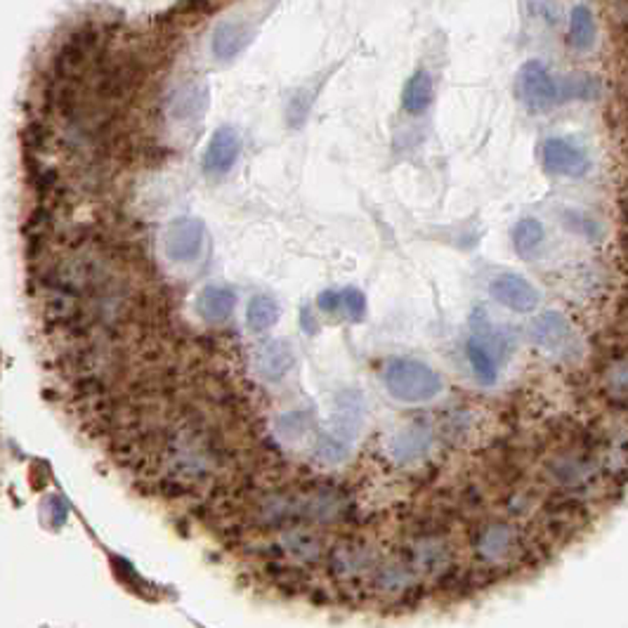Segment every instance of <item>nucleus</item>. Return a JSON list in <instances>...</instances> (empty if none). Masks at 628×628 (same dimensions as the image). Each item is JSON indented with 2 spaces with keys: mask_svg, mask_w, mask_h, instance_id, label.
Returning <instances> with one entry per match:
<instances>
[{
  "mask_svg": "<svg viewBox=\"0 0 628 628\" xmlns=\"http://www.w3.org/2000/svg\"><path fill=\"white\" fill-rule=\"evenodd\" d=\"M236 307V293L227 286H218V283H211V286H204L198 291L197 296V312L198 317L205 319V322H225L229 314Z\"/></svg>",
  "mask_w": 628,
  "mask_h": 628,
  "instance_id": "7",
  "label": "nucleus"
},
{
  "mask_svg": "<svg viewBox=\"0 0 628 628\" xmlns=\"http://www.w3.org/2000/svg\"><path fill=\"white\" fill-rule=\"evenodd\" d=\"M205 225L198 218H177L166 232V253L173 262H194L204 251Z\"/></svg>",
  "mask_w": 628,
  "mask_h": 628,
  "instance_id": "3",
  "label": "nucleus"
},
{
  "mask_svg": "<svg viewBox=\"0 0 628 628\" xmlns=\"http://www.w3.org/2000/svg\"><path fill=\"white\" fill-rule=\"evenodd\" d=\"M279 314H282V310H279V303L275 298L258 293V296L251 298V303L246 307V324L251 331L262 333L279 322Z\"/></svg>",
  "mask_w": 628,
  "mask_h": 628,
  "instance_id": "11",
  "label": "nucleus"
},
{
  "mask_svg": "<svg viewBox=\"0 0 628 628\" xmlns=\"http://www.w3.org/2000/svg\"><path fill=\"white\" fill-rule=\"evenodd\" d=\"M383 383L395 399L404 404L430 402L442 392V378L428 364L416 360H392L383 371Z\"/></svg>",
  "mask_w": 628,
  "mask_h": 628,
  "instance_id": "1",
  "label": "nucleus"
},
{
  "mask_svg": "<svg viewBox=\"0 0 628 628\" xmlns=\"http://www.w3.org/2000/svg\"><path fill=\"white\" fill-rule=\"evenodd\" d=\"M517 95L530 109L541 112L558 99L560 90L555 78L551 76V71L537 59H531V62L523 64V69L517 71Z\"/></svg>",
  "mask_w": 628,
  "mask_h": 628,
  "instance_id": "2",
  "label": "nucleus"
},
{
  "mask_svg": "<svg viewBox=\"0 0 628 628\" xmlns=\"http://www.w3.org/2000/svg\"><path fill=\"white\" fill-rule=\"evenodd\" d=\"M343 312L350 322H361L367 317V298L360 289H354V286L343 289Z\"/></svg>",
  "mask_w": 628,
  "mask_h": 628,
  "instance_id": "14",
  "label": "nucleus"
},
{
  "mask_svg": "<svg viewBox=\"0 0 628 628\" xmlns=\"http://www.w3.org/2000/svg\"><path fill=\"white\" fill-rule=\"evenodd\" d=\"M253 41V28H248L241 21H222L213 31V55L220 62H232L251 45Z\"/></svg>",
  "mask_w": 628,
  "mask_h": 628,
  "instance_id": "5",
  "label": "nucleus"
},
{
  "mask_svg": "<svg viewBox=\"0 0 628 628\" xmlns=\"http://www.w3.org/2000/svg\"><path fill=\"white\" fill-rule=\"evenodd\" d=\"M492 293L499 303H503L510 310L527 312L537 305V293L523 276L517 275H501L492 283Z\"/></svg>",
  "mask_w": 628,
  "mask_h": 628,
  "instance_id": "6",
  "label": "nucleus"
},
{
  "mask_svg": "<svg viewBox=\"0 0 628 628\" xmlns=\"http://www.w3.org/2000/svg\"><path fill=\"white\" fill-rule=\"evenodd\" d=\"M541 239H544V234H541V227H539L537 220H524V222H520V225H517L516 246L520 248L523 253H527V251H534Z\"/></svg>",
  "mask_w": 628,
  "mask_h": 628,
  "instance_id": "15",
  "label": "nucleus"
},
{
  "mask_svg": "<svg viewBox=\"0 0 628 628\" xmlns=\"http://www.w3.org/2000/svg\"><path fill=\"white\" fill-rule=\"evenodd\" d=\"M595 41L593 14L586 5H577L570 14V45L574 50H588Z\"/></svg>",
  "mask_w": 628,
  "mask_h": 628,
  "instance_id": "12",
  "label": "nucleus"
},
{
  "mask_svg": "<svg viewBox=\"0 0 628 628\" xmlns=\"http://www.w3.org/2000/svg\"><path fill=\"white\" fill-rule=\"evenodd\" d=\"M468 360L473 364L475 376H477L485 385H492V383L496 381L494 360H492V354H489L485 347L477 345V343H470V345H468Z\"/></svg>",
  "mask_w": 628,
  "mask_h": 628,
  "instance_id": "13",
  "label": "nucleus"
},
{
  "mask_svg": "<svg viewBox=\"0 0 628 628\" xmlns=\"http://www.w3.org/2000/svg\"><path fill=\"white\" fill-rule=\"evenodd\" d=\"M293 364H296V354H293L289 343H282V340L269 343L260 354V371L269 381L283 378V376L289 374Z\"/></svg>",
  "mask_w": 628,
  "mask_h": 628,
  "instance_id": "10",
  "label": "nucleus"
},
{
  "mask_svg": "<svg viewBox=\"0 0 628 628\" xmlns=\"http://www.w3.org/2000/svg\"><path fill=\"white\" fill-rule=\"evenodd\" d=\"M544 166L558 175H577L586 168V159L579 149L565 140H548L544 144Z\"/></svg>",
  "mask_w": 628,
  "mask_h": 628,
  "instance_id": "8",
  "label": "nucleus"
},
{
  "mask_svg": "<svg viewBox=\"0 0 628 628\" xmlns=\"http://www.w3.org/2000/svg\"><path fill=\"white\" fill-rule=\"evenodd\" d=\"M432 97H435V85L432 76L425 69H418L411 74V78L404 83L402 90V106L407 113H423L430 109Z\"/></svg>",
  "mask_w": 628,
  "mask_h": 628,
  "instance_id": "9",
  "label": "nucleus"
},
{
  "mask_svg": "<svg viewBox=\"0 0 628 628\" xmlns=\"http://www.w3.org/2000/svg\"><path fill=\"white\" fill-rule=\"evenodd\" d=\"M241 140L239 133L232 126H220L208 140V147L204 151V173L211 177H222L234 168L239 159Z\"/></svg>",
  "mask_w": 628,
  "mask_h": 628,
  "instance_id": "4",
  "label": "nucleus"
},
{
  "mask_svg": "<svg viewBox=\"0 0 628 628\" xmlns=\"http://www.w3.org/2000/svg\"><path fill=\"white\" fill-rule=\"evenodd\" d=\"M317 307L326 314H336V312H343V291H322L317 296Z\"/></svg>",
  "mask_w": 628,
  "mask_h": 628,
  "instance_id": "16",
  "label": "nucleus"
}]
</instances>
